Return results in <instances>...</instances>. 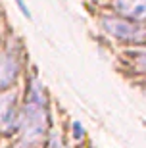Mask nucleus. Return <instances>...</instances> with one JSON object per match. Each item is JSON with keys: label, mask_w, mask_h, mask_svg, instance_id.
Here are the masks:
<instances>
[{"label": "nucleus", "mask_w": 146, "mask_h": 148, "mask_svg": "<svg viewBox=\"0 0 146 148\" xmlns=\"http://www.w3.org/2000/svg\"><path fill=\"white\" fill-rule=\"evenodd\" d=\"M100 27L106 35L115 38L117 42L146 46V23L133 21L121 16H104L100 19Z\"/></svg>", "instance_id": "obj_2"}, {"label": "nucleus", "mask_w": 146, "mask_h": 148, "mask_svg": "<svg viewBox=\"0 0 146 148\" xmlns=\"http://www.w3.org/2000/svg\"><path fill=\"white\" fill-rule=\"evenodd\" d=\"M46 129H48V110H46L44 85L37 77H33L27 87L25 102L19 108L17 133H21L25 144H37L46 135Z\"/></svg>", "instance_id": "obj_1"}, {"label": "nucleus", "mask_w": 146, "mask_h": 148, "mask_svg": "<svg viewBox=\"0 0 146 148\" xmlns=\"http://www.w3.org/2000/svg\"><path fill=\"white\" fill-rule=\"evenodd\" d=\"M115 16L146 23V0H112Z\"/></svg>", "instance_id": "obj_5"}, {"label": "nucleus", "mask_w": 146, "mask_h": 148, "mask_svg": "<svg viewBox=\"0 0 146 148\" xmlns=\"http://www.w3.org/2000/svg\"><path fill=\"white\" fill-rule=\"evenodd\" d=\"M16 4H17V8H19V12H21V16L31 19V12H29V6L25 4V0H16Z\"/></svg>", "instance_id": "obj_8"}, {"label": "nucleus", "mask_w": 146, "mask_h": 148, "mask_svg": "<svg viewBox=\"0 0 146 148\" xmlns=\"http://www.w3.org/2000/svg\"><path fill=\"white\" fill-rule=\"evenodd\" d=\"M19 125V108L16 104V94L0 92V133H14Z\"/></svg>", "instance_id": "obj_4"}, {"label": "nucleus", "mask_w": 146, "mask_h": 148, "mask_svg": "<svg viewBox=\"0 0 146 148\" xmlns=\"http://www.w3.org/2000/svg\"><path fill=\"white\" fill-rule=\"evenodd\" d=\"M131 54H133V64L146 73V46H136V50H133Z\"/></svg>", "instance_id": "obj_6"}, {"label": "nucleus", "mask_w": 146, "mask_h": 148, "mask_svg": "<svg viewBox=\"0 0 146 148\" xmlns=\"http://www.w3.org/2000/svg\"><path fill=\"white\" fill-rule=\"evenodd\" d=\"M46 148H67V146L64 144V140H62V137H60L58 133H50V138H48Z\"/></svg>", "instance_id": "obj_7"}, {"label": "nucleus", "mask_w": 146, "mask_h": 148, "mask_svg": "<svg viewBox=\"0 0 146 148\" xmlns=\"http://www.w3.org/2000/svg\"><path fill=\"white\" fill-rule=\"evenodd\" d=\"M19 73H21V62L17 52L12 48L0 50V92L16 85Z\"/></svg>", "instance_id": "obj_3"}]
</instances>
